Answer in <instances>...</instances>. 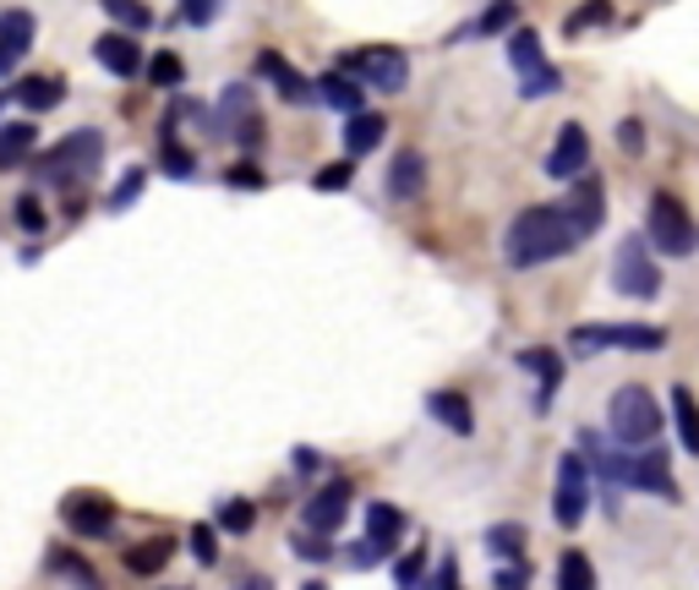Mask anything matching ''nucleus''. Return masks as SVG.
<instances>
[{
  "label": "nucleus",
  "mask_w": 699,
  "mask_h": 590,
  "mask_svg": "<svg viewBox=\"0 0 699 590\" xmlns=\"http://www.w3.org/2000/svg\"><path fill=\"white\" fill-rule=\"evenodd\" d=\"M579 241H585V236L573 230L563 202H536V208L513 213L509 236H503V258H509L513 268H541V262L569 258Z\"/></svg>",
  "instance_id": "obj_1"
},
{
  "label": "nucleus",
  "mask_w": 699,
  "mask_h": 590,
  "mask_svg": "<svg viewBox=\"0 0 699 590\" xmlns=\"http://www.w3.org/2000/svg\"><path fill=\"white\" fill-rule=\"evenodd\" d=\"M28 164H33L39 181H50V187L71 192V187H82V181L99 176V164H104V137H99L93 127H82V131H71V137H61L50 153L28 159Z\"/></svg>",
  "instance_id": "obj_2"
},
{
  "label": "nucleus",
  "mask_w": 699,
  "mask_h": 590,
  "mask_svg": "<svg viewBox=\"0 0 699 590\" xmlns=\"http://www.w3.org/2000/svg\"><path fill=\"white\" fill-rule=\"evenodd\" d=\"M645 241H650V252H661V258H689L699 247L695 219H689V208L672 192L650 197V208H645Z\"/></svg>",
  "instance_id": "obj_3"
},
{
  "label": "nucleus",
  "mask_w": 699,
  "mask_h": 590,
  "mask_svg": "<svg viewBox=\"0 0 699 590\" xmlns=\"http://www.w3.org/2000/svg\"><path fill=\"white\" fill-rule=\"evenodd\" d=\"M573 356H601V350H667V328L661 323H579L569 333Z\"/></svg>",
  "instance_id": "obj_4"
},
{
  "label": "nucleus",
  "mask_w": 699,
  "mask_h": 590,
  "mask_svg": "<svg viewBox=\"0 0 699 590\" xmlns=\"http://www.w3.org/2000/svg\"><path fill=\"white\" fill-rule=\"evenodd\" d=\"M607 421H612V438L623 443V449H645V443H656V432H661V410H656V393L629 383V389L612 393V404H607Z\"/></svg>",
  "instance_id": "obj_5"
},
{
  "label": "nucleus",
  "mask_w": 699,
  "mask_h": 590,
  "mask_svg": "<svg viewBox=\"0 0 699 590\" xmlns=\"http://www.w3.org/2000/svg\"><path fill=\"white\" fill-rule=\"evenodd\" d=\"M612 290L618 296H635V301H656L661 296V268L650 258V241L645 236H623L618 252H612Z\"/></svg>",
  "instance_id": "obj_6"
},
{
  "label": "nucleus",
  "mask_w": 699,
  "mask_h": 590,
  "mask_svg": "<svg viewBox=\"0 0 699 590\" xmlns=\"http://www.w3.org/2000/svg\"><path fill=\"white\" fill-rule=\"evenodd\" d=\"M339 71H350L356 82H372L382 93H405V82H410V61H405V50H393V44H367V50H350Z\"/></svg>",
  "instance_id": "obj_7"
},
{
  "label": "nucleus",
  "mask_w": 699,
  "mask_h": 590,
  "mask_svg": "<svg viewBox=\"0 0 699 590\" xmlns=\"http://www.w3.org/2000/svg\"><path fill=\"white\" fill-rule=\"evenodd\" d=\"M552 514H558V524H563V530L585 524V514H590V464H585V454H579V449H569V454L558 459V492H552Z\"/></svg>",
  "instance_id": "obj_8"
},
{
  "label": "nucleus",
  "mask_w": 699,
  "mask_h": 590,
  "mask_svg": "<svg viewBox=\"0 0 699 590\" xmlns=\"http://www.w3.org/2000/svg\"><path fill=\"white\" fill-rule=\"evenodd\" d=\"M61 520H66V530L82 536V541H104V536L116 530V503H110L104 492H66Z\"/></svg>",
  "instance_id": "obj_9"
},
{
  "label": "nucleus",
  "mask_w": 699,
  "mask_h": 590,
  "mask_svg": "<svg viewBox=\"0 0 699 590\" xmlns=\"http://www.w3.org/2000/svg\"><path fill=\"white\" fill-rule=\"evenodd\" d=\"M563 208H569L573 230L590 241V236L607 224V187H601V176H596V170H579V176H573V192H569V202H563Z\"/></svg>",
  "instance_id": "obj_10"
},
{
  "label": "nucleus",
  "mask_w": 699,
  "mask_h": 590,
  "mask_svg": "<svg viewBox=\"0 0 699 590\" xmlns=\"http://www.w3.org/2000/svg\"><path fill=\"white\" fill-rule=\"evenodd\" d=\"M541 164H547L552 181H573L579 170H590V131L579 127V121H563V127H558V142H552V153H547Z\"/></svg>",
  "instance_id": "obj_11"
},
{
  "label": "nucleus",
  "mask_w": 699,
  "mask_h": 590,
  "mask_svg": "<svg viewBox=\"0 0 699 590\" xmlns=\"http://www.w3.org/2000/svg\"><path fill=\"white\" fill-rule=\"evenodd\" d=\"M350 498H356V487H350L344 476H333L322 492H312V503L301 509V524H307V530H328V536H333V530L344 524V514H350Z\"/></svg>",
  "instance_id": "obj_12"
},
{
  "label": "nucleus",
  "mask_w": 699,
  "mask_h": 590,
  "mask_svg": "<svg viewBox=\"0 0 699 590\" xmlns=\"http://www.w3.org/2000/svg\"><path fill=\"white\" fill-rule=\"evenodd\" d=\"M536 383H541V393H536V410H547L552 404V393H558V383H563V356L558 350H547V344H525L519 356H513Z\"/></svg>",
  "instance_id": "obj_13"
},
{
  "label": "nucleus",
  "mask_w": 699,
  "mask_h": 590,
  "mask_svg": "<svg viewBox=\"0 0 699 590\" xmlns=\"http://www.w3.org/2000/svg\"><path fill=\"white\" fill-rule=\"evenodd\" d=\"M33 11H0V77H11L17 61L28 56V44H33Z\"/></svg>",
  "instance_id": "obj_14"
},
{
  "label": "nucleus",
  "mask_w": 699,
  "mask_h": 590,
  "mask_svg": "<svg viewBox=\"0 0 699 590\" xmlns=\"http://www.w3.org/2000/svg\"><path fill=\"white\" fill-rule=\"evenodd\" d=\"M93 61L104 66L110 77H121V82H127V77H142V61H148V56L137 50V39H131V33H104V39L93 44Z\"/></svg>",
  "instance_id": "obj_15"
},
{
  "label": "nucleus",
  "mask_w": 699,
  "mask_h": 590,
  "mask_svg": "<svg viewBox=\"0 0 699 590\" xmlns=\"http://www.w3.org/2000/svg\"><path fill=\"white\" fill-rule=\"evenodd\" d=\"M257 71H262V77H268V82H273V88L290 99V104H312V99H318V88H312V82H307L296 66L284 61L279 50H262V56H257Z\"/></svg>",
  "instance_id": "obj_16"
},
{
  "label": "nucleus",
  "mask_w": 699,
  "mask_h": 590,
  "mask_svg": "<svg viewBox=\"0 0 699 590\" xmlns=\"http://www.w3.org/2000/svg\"><path fill=\"white\" fill-rule=\"evenodd\" d=\"M382 137H388V121H382L378 110L361 104V110L344 116V153H350V159H367L372 148H382Z\"/></svg>",
  "instance_id": "obj_17"
},
{
  "label": "nucleus",
  "mask_w": 699,
  "mask_h": 590,
  "mask_svg": "<svg viewBox=\"0 0 699 590\" xmlns=\"http://www.w3.org/2000/svg\"><path fill=\"white\" fill-rule=\"evenodd\" d=\"M421 187H427V159H421L416 148L393 153V164H388V197H393V202H416Z\"/></svg>",
  "instance_id": "obj_18"
},
{
  "label": "nucleus",
  "mask_w": 699,
  "mask_h": 590,
  "mask_svg": "<svg viewBox=\"0 0 699 590\" xmlns=\"http://www.w3.org/2000/svg\"><path fill=\"white\" fill-rule=\"evenodd\" d=\"M427 416L443 427V432H459V438H470L476 432V416H470V399L453 389H432L427 393Z\"/></svg>",
  "instance_id": "obj_19"
},
{
  "label": "nucleus",
  "mask_w": 699,
  "mask_h": 590,
  "mask_svg": "<svg viewBox=\"0 0 699 590\" xmlns=\"http://www.w3.org/2000/svg\"><path fill=\"white\" fill-rule=\"evenodd\" d=\"M11 99H17L28 116H44V110H56L66 99V82L61 77H22V82L11 88Z\"/></svg>",
  "instance_id": "obj_20"
},
{
  "label": "nucleus",
  "mask_w": 699,
  "mask_h": 590,
  "mask_svg": "<svg viewBox=\"0 0 699 590\" xmlns=\"http://www.w3.org/2000/svg\"><path fill=\"white\" fill-rule=\"evenodd\" d=\"M367 541L378 547L382 558H393V547L405 541V514H399L393 503H372V509H367Z\"/></svg>",
  "instance_id": "obj_21"
},
{
  "label": "nucleus",
  "mask_w": 699,
  "mask_h": 590,
  "mask_svg": "<svg viewBox=\"0 0 699 590\" xmlns=\"http://www.w3.org/2000/svg\"><path fill=\"white\" fill-rule=\"evenodd\" d=\"M318 99L328 104V110H339V116H350V110H361V104H367V99H361V82H356L350 71H322Z\"/></svg>",
  "instance_id": "obj_22"
},
{
  "label": "nucleus",
  "mask_w": 699,
  "mask_h": 590,
  "mask_svg": "<svg viewBox=\"0 0 699 590\" xmlns=\"http://www.w3.org/2000/svg\"><path fill=\"white\" fill-rule=\"evenodd\" d=\"M33 148H39V131H33V121H11V127H0V170H17V164H28V159H33Z\"/></svg>",
  "instance_id": "obj_23"
},
{
  "label": "nucleus",
  "mask_w": 699,
  "mask_h": 590,
  "mask_svg": "<svg viewBox=\"0 0 699 590\" xmlns=\"http://www.w3.org/2000/svg\"><path fill=\"white\" fill-rule=\"evenodd\" d=\"M672 421H678V443H683V454L699 459V399L689 389H672Z\"/></svg>",
  "instance_id": "obj_24"
},
{
  "label": "nucleus",
  "mask_w": 699,
  "mask_h": 590,
  "mask_svg": "<svg viewBox=\"0 0 699 590\" xmlns=\"http://www.w3.org/2000/svg\"><path fill=\"white\" fill-rule=\"evenodd\" d=\"M252 110H257V104H252V88H247V82H230V88L219 93V137H230V131L241 127Z\"/></svg>",
  "instance_id": "obj_25"
},
{
  "label": "nucleus",
  "mask_w": 699,
  "mask_h": 590,
  "mask_svg": "<svg viewBox=\"0 0 699 590\" xmlns=\"http://www.w3.org/2000/svg\"><path fill=\"white\" fill-rule=\"evenodd\" d=\"M170 536H153V541H137V547H127V569L131 574H159L164 563H170Z\"/></svg>",
  "instance_id": "obj_26"
},
{
  "label": "nucleus",
  "mask_w": 699,
  "mask_h": 590,
  "mask_svg": "<svg viewBox=\"0 0 699 590\" xmlns=\"http://www.w3.org/2000/svg\"><path fill=\"white\" fill-rule=\"evenodd\" d=\"M159 170L170 181H197V153L176 142V131H164V142H159Z\"/></svg>",
  "instance_id": "obj_27"
},
{
  "label": "nucleus",
  "mask_w": 699,
  "mask_h": 590,
  "mask_svg": "<svg viewBox=\"0 0 699 590\" xmlns=\"http://www.w3.org/2000/svg\"><path fill=\"white\" fill-rule=\"evenodd\" d=\"M509 61H513V71H519V77H530L536 66L547 61V56H541V39H536V28H513V33H509Z\"/></svg>",
  "instance_id": "obj_28"
},
{
  "label": "nucleus",
  "mask_w": 699,
  "mask_h": 590,
  "mask_svg": "<svg viewBox=\"0 0 699 590\" xmlns=\"http://www.w3.org/2000/svg\"><path fill=\"white\" fill-rule=\"evenodd\" d=\"M219 530H230V536H247L257 524V503L252 498H219V514H213Z\"/></svg>",
  "instance_id": "obj_29"
},
{
  "label": "nucleus",
  "mask_w": 699,
  "mask_h": 590,
  "mask_svg": "<svg viewBox=\"0 0 699 590\" xmlns=\"http://www.w3.org/2000/svg\"><path fill=\"white\" fill-rule=\"evenodd\" d=\"M558 586L563 590H590L596 586V569H590V558H585L579 547H569V552L558 558Z\"/></svg>",
  "instance_id": "obj_30"
},
{
  "label": "nucleus",
  "mask_w": 699,
  "mask_h": 590,
  "mask_svg": "<svg viewBox=\"0 0 699 590\" xmlns=\"http://www.w3.org/2000/svg\"><path fill=\"white\" fill-rule=\"evenodd\" d=\"M142 187H148V164H131L127 176H121V181H116V192L104 197V208H110V213H127L131 202H137V197H142Z\"/></svg>",
  "instance_id": "obj_31"
},
{
  "label": "nucleus",
  "mask_w": 699,
  "mask_h": 590,
  "mask_svg": "<svg viewBox=\"0 0 699 590\" xmlns=\"http://www.w3.org/2000/svg\"><path fill=\"white\" fill-rule=\"evenodd\" d=\"M142 77H148V82H159V88H181V77H187V61H181L176 50H159L153 61H142Z\"/></svg>",
  "instance_id": "obj_32"
},
{
  "label": "nucleus",
  "mask_w": 699,
  "mask_h": 590,
  "mask_svg": "<svg viewBox=\"0 0 699 590\" xmlns=\"http://www.w3.org/2000/svg\"><path fill=\"white\" fill-rule=\"evenodd\" d=\"M601 22H612V0H585V6H573L569 22H563V33L579 39L585 28H601Z\"/></svg>",
  "instance_id": "obj_33"
},
{
  "label": "nucleus",
  "mask_w": 699,
  "mask_h": 590,
  "mask_svg": "<svg viewBox=\"0 0 699 590\" xmlns=\"http://www.w3.org/2000/svg\"><path fill=\"white\" fill-rule=\"evenodd\" d=\"M290 547H296V558H307V563H328V558H333V536H328V530H307V524L296 530Z\"/></svg>",
  "instance_id": "obj_34"
},
{
  "label": "nucleus",
  "mask_w": 699,
  "mask_h": 590,
  "mask_svg": "<svg viewBox=\"0 0 699 590\" xmlns=\"http://www.w3.org/2000/svg\"><path fill=\"white\" fill-rule=\"evenodd\" d=\"M513 22H519V6H513V0H492V6L481 11V22H470V33H487V39H492V33H503Z\"/></svg>",
  "instance_id": "obj_35"
},
{
  "label": "nucleus",
  "mask_w": 699,
  "mask_h": 590,
  "mask_svg": "<svg viewBox=\"0 0 699 590\" xmlns=\"http://www.w3.org/2000/svg\"><path fill=\"white\" fill-rule=\"evenodd\" d=\"M558 88H563V71H558L552 61H541L530 77H525V82H519V93H525V99H541V93H558Z\"/></svg>",
  "instance_id": "obj_36"
},
{
  "label": "nucleus",
  "mask_w": 699,
  "mask_h": 590,
  "mask_svg": "<svg viewBox=\"0 0 699 590\" xmlns=\"http://www.w3.org/2000/svg\"><path fill=\"white\" fill-rule=\"evenodd\" d=\"M191 558H197L202 569L219 563V524H191Z\"/></svg>",
  "instance_id": "obj_37"
},
{
  "label": "nucleus",
  "mask_w": 699,
  "mask_h": 590,
  "mask_svg": "<svg viewBox=\"0 0 699 590\" xmlns=\"http://www.w3.org/2000/svg\"><path fill=\"white\" fill-rule=\"evenodd\" d=\"M99 6H104L121 28H153V11H148L142 0H99Z\"/></svg>",
  "instance_id": "obj_38"
},
{
  "label": "nucleus",
  "mask_w": 699,
  "mask_h": 590,
  "mask_svg": "<svg viewBox=\"0 0 699 590\" xmlns=\"http://www.w3.org/2000/svg\"><path fill=\"white\" fill-rule=\"evenodd\" d=\"M487 547H492L498 558H519V547H525V524H492V530H487Z\"/></svg>",
  "instance_id": "obj_39"
},
{
  "label": "nucleus",
  "mask_w": 699,
  "mask_h": 590,
  "mask_svg": "<svg viewBox=\"0 0 699 590\" xmlns=\"http://www.w3.org/2000/svg\"><path fill=\"white\" fill-rule=\"evenodd\" d=\"M50 574H66V580H77V586H93L99 574L82 563V558H71V552H50Z\"/></svg>",
  "instance_id": "obj_40"
},
{
  "label": "nucleus",
  "mask_w": 699,
  "mask_h": 590,
  "mask_svg": "<svg viewBox=\"0 0 699 590\" xmlns=\"http://www.w3.org/2000/svg\"><path fill=\"white\" fill-rule=\"evenodd\" d=\"M421 580H427V552L416 547V552H405L393 563V586H421Z\"/></svg>",
  "instance_id": "obj_41"
},
{
  "label": "nucleus",
  "mask_w": 699,
  "mask_h": 590,
  "mask_svg": "<svg viewBox=\"0 0 699 590\" xmlns=\"http://www.w3.org/2000/svg\"><path fill=\"white\" fill-rule=\"evenodd\" d=\"M350 176H356V159H344V164H328V170H318V176H312V187H318V192H344V187H350Z\"/></svg>",
  "instance_id": "obj_42"
},
{
  "label": "nucleus",
  "mask_w": 699,
  "mask_h": 590,
  "mask_svg": "<svg viewBox=\"0 0 699 590\" xmlns=\"http://www.w3.org/2000/svg\"><path fill=\"white\" fill-rule=\"evenodd\" d=\"M11 219H17L28 236H39V230H44V208H39V197H17V202H11Z\"/></svg>",
  "instance_id": "obj_43"
},
{
  "label": "nucleus",
  "mask_w": 699,
  "mask_h": 590,
  "mask_svg": "<svg viewBox=\"0 0 699 590\" xmlns=\"http://www.w3.org/2000/svg\"><path fill=\"white\" fill-rule=\"evenodd\" d=\"M219 17V0H181V22L187 28H208Z\"/></svg>",
  "instance_id": "obj_44"
},
{
  "label": "nucleus",
  "mask_w": 699,
  "mask_h": 590,
  "mask_svg": "<svg viewBox=\"0 0 699 590\" xmlns=\"http://www.w3.org/2000/svg\"><path fill=\"white\" fill-rule=\"evenodd\" d=\"M290 464H296V476H318V470H322V454L301 443V449H290Z\"/></svg>",
  "instance_id": "obj_45"
},
{
  "label": "nucleus",
  "mask_w": 699,
  "mask_h": 590,
  "mask_svg": "<svg viewBox=\"0 0 699 590\" xmlns=\"http://www.w3.org/2000/svg\"><path fill=\"white\" fill-rule=\"evenodd\" d=\"M492 586H498V590L530 586V569H525V563H509V569H498V574H492Z\"/></svg>",
  "instance_id": "obj_46"
},
{
  "label": "nucleus",
  "mask_w": 699,
  "mask_h": 590,
  "mask_svg": "<svg viewBox=\"0 0 699 590\" xmlns=\"http://www.w3.org/2000/svg\"><path fill=\"white\" fill-rule=\"evenodd\" d=\"M224 187H262V170H257V164H230V170H224Z\"/></svg>",
  "instance_id": "obj_47"
},
{
  "label": "nucleus",
  "mask_w": 699,
  "mask_h": 590,
  "mask_svg": "<svg viewBox=\"0 0 699 590\" xmlns=\"http://www.w3.org/2000/svg\"><path fill=\"white\" fill-rule=\"evenodd\" d=\"M618 148H623V153H639V148H645V127H639V121H623V127H618Z\"/></svg>",
  "instance_id": "obj_48"
},
{
  "label": "nucleus",
  "mask_w": 699,
  "mask_h": 590,
  "mask_svg": "<svg viewBox=\"0 0 699 590\" xmlns=\"http://www.w3.org/2000/svg\"><path fill=\"white\" fill-rule=\"evenodd\" d=\"M350 563H356V569H372V563H382V552L367 541V536H361V541L350 547Z\"/></svg>",
  "instance_id": "obj_49"
}]
</instances>
